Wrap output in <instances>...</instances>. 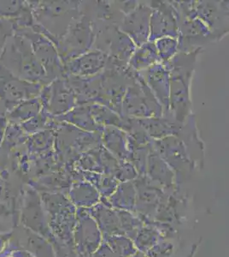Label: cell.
Instances as JSON below:
<instances>
[{
  "label": "cell",
  "instance_id": "obj_19",
  "mask_svg": "<svg viewBox=\"0 0 229 257\" xmlns=\"http://www.w3.org/2000/svg\"><path fill=\"white\" fill-rule=\"evenodd\" d=\"M88 106H89V111L93 120L99 125L103 127L112 126L126 132V130L128 128L127 117H121L120 115L105 105H99L97 103L88 104Z\"/></svg>",
  "mask_w": 229,
  "mask_h": 257
},
{
  "label": "cell",
  "instance_id": "obj_2",
  "mask_svg": "<svg viewBox=\"0 0 229 257\" xmlns=\"http://www.w3.org/2000/svg\"><path fill=\"white\" fill-rule=\"evenodd\" d=\"M95 25L93 19L81 13L70 24L66 33L57 43L58 55L63 64L89 52L95 42Z\"/></svg>",
  "mask_w": 229,
  "mask_h": 257
},
{
  "label": "cell",
  "instance_id": "obj_26",
  "mask_svg": "<svg viewBox=\"0 0 229 257\" xmlns=\"http://www.w3.org/2000/svg\"><path fill=\"white\" fill-rule=\"evenodd\" d=\"M15 247H16V248H17V249H18V255H19V257H34L32 256L31 254H29V253H28V252L25 251V250H24V249H22V248H18V247H17V246H15Z\"/></svg>",
  "mask_w": 229,
  "mask_h": 257
},
{
  "label": "cell",
  "instance_id": "obj_12",
  "mask_svg": "<svg viewBox=\"0 0 229 257\" xmlns=\"http://www.w3.org/2000/svg\"><path fill=\"white\" fill-rule=\"evenodd\" d=\"M20 222L22 226L41 236L47 233V223L41 200L35 190H29L24 194L21 207Z\"/></svg>",
  "mask_w": 229,
  "mask_h": 257
},
{
  "label": "cell",
  "instance_id": "obj_24",
  "mask_svg": "<svg viewBox=\"0 0 229 257\" xmlns=\"http://www.w3.org/2000/svg\"><path fill=\"white\" fill-rule=\"evenodd\" d=\"M8 35H9V33H8V31L6 30L5 24H4L2 22H0V50L2 49V47H3L4 45H5L6 37H7Z\"/></svg>",
  "mask_w": 229,
  "mask_h": 257
},
{
  "label": "cell",
  "instance_id": "obj_1",
  "mask_svg": "<svg viewBox=\"0 0 229 257\" xmlns=\"http://www.w3.org/2000/svg\"><path fill=\"white\" fill-rule=\"evenodd\" d=\"M200 49L190 53L179 52L164 64L169 73L170 113L174 114L177 123L184 124L191 113L190 82L194 70L196 59Z\"/></svg>",
  "mask_w": 229,
  "mask_h": 257
},
{
  "label": "cell",
  "instance_id": "obj_14",
  "mask_svg": "<svg viewBox=\"0 0 229 257\" xmlns=\"http://www.w3.org/2000/svg\"><path fill=\"white\" fill-rule=\"evenodd\" d=\"M136 121L151 140H160L170 136L178 137L182 126L175 120L162 117L136 118Z\"/></svg>",
  "mask_w": 229,
  "mask_h": 257
},
{
  "label": "cell",
  "instance_id": "obj_23",
  "mask_svg": "<svg viewBox=\"0 0 229 257\" xmlns=\"http://www.w3.org/2000/svg\"><path fill=\"white\" fill-rule=\"evenodd\" d=\"M12 214V210L10 209L9 205L0 199V218L9 219Z\"/></svg>",
  "mask_w": 229,
  "mask_h": 257
},
{
  "label": "cell",
  "instance_id": "obj_18",
  "mask_svg": "<svg viewBox=\"0 0 229 257\" xmlns=\"http://www.w3.org/2000/svg\"><path fill=\"white\" fill-rule=\"evenodd\" d=\"M157 63H161V59L155 42L148 41L142 46L136 47L128 61V66L137 72H141Z\"/></svg>",
  "mask_w": 229,
  "mask_h": 257
},
{
  "label": "cell",
  "instance_id": "obj_17",
  "mask_svg": "<svg viewBox=\"0 0 229 257\" xmlns=\"http://www.w3.org/2000/svg\"><path fill=\"white\" fill-rule=\"evenodd\" d=\"M101 142L110 154L119 159L128 158V138L124 131L112 126L104 127Z\"/></svg>",
  "mask_w": 229,
  "mask_h": 257
},
{
  "label": "cell",
  "instance_id": "obj_22",
  "mask_svg": "<svg viewBox=\"0 0 229 257\" xmlns=\"http://www.w3.org/2000/svg\"><path fill=\"white\" fill-rule=\"evenodd\" d=\"M12 237V231L0 235V254L3 253L6 248H8Z\"/></svg>",
  "mask_w": 229,
  "mask_h": 257
},
{
  "label": "cell",
  "instance_id": "obj_25",
  "mask_svg": "<svg viewBox=\"0 0 229 257\" xmlns=\"http://www.w3.org/2000/svg\"><path fill=\"white\" fill-rule=\"evenodd\" d=\"M6 219H8L0 218V235H1V234L7 233V232H11V231H13L12 228L11 227V225L6 221Z\"/></svg>",
  "mask_w": 229,
  "mask_h": 257
},
{
  "label": "cell",
  "instance_id": "obj_3",
  "mask_svg": "<svg viewBox=\"0 0 229 257\" xmlns=\"http://www.w3.org/2000/svg\"><path fill=\"white\" fill-rule=\"evenodd\" d=\"M122 117L150 118L163 116V109L139 72L125 93Z\"/></svg>",
  "mask_w": 229,
  "mask_h": 257
},
{
  "label": "cell",
  "instance_id": "obj_13",
  "mask_svg": "<svg viewBox=\"0 0 229 257\" xmlns=\"http://www.w3.org/2000/svg\"><path fill=\"white\" fill-rule=\"evenodd\" d=\"M139 73L142 76L143 79L145 80V83L148 85L154 96L157 98L160 105H162L163 114L165 112L170 113L169 73L164 64L157 63Z\"/></svg>",
  "mask_w": 229,
  "mask_h": 257
},
{
  "label": "cell",
  "instance_id": "obj_20",
  "mask_svg": "<svg viewBox=\"0 0 229 257\" xmlns=\"http://www.w3.org/2000/svg\"><path fill=\"white\" fill-rule=\"evenodd\" d=\"M154 42L161 62L162 63L169 61L179 53L178 39L173 37H162Z\"/></svg>",
  "mask_w": 229,
  "mask_h": 257
},
{
  "label": "cell",
  "instance_id": "obj_6",
  "mask_svg": "<svg viewBox=\"0 0 229 257\" xmlns=\"http://www.w3.org/2000/svg\"><path fill=\"white\" fill-rule=\"evenodd\" d=\"M216 39L219 38L202 21L180 16L178 35L179 52H193L197 50L194 47L200 49L202 45L208 44Z\"/></svg>",
  "mask_w": 229,
  "mask_h": 257
},
{
  "label": "cell",
  "instance_id": "obj_9",
  "mask_svg": "<svg viewBox=\"0 0 229 257\" xmlns=\"http://www.w3.org/2000/svg\"><path fill=\"white\" fill-rule=\"evenodd\" d=\"M151 8L149 5L139 3L135 9L122 18L120 30L128 35L136 47L149 41Z\"/></svg>",
  "mask_w": 229,
  "mask_h": 257
},
{
  "label": "cell",
  "instance_id": "obj_7",
  "mask_svg": "<svg viewBox=\"0 0 229 257\" xmlns=\"http://www.w3.org/2000/svg\"><path fill=\"white\" fill-rule=\"evenodd\" d=\"M42 105L50 114L61 116L76 107V94L67 78H58L42 90Z\"/></svg>",
  "mask_w": 229,
  "mask_h": 257
},
{
  "label": "cell",
  "instance_id": "obj_10",
  "mask_svg": "<svg viewBox=\"0 0 229 257\" xmlns=\"http://www.w3.org/2000/svg\"><path fill=\"white\" fill-rule=\"evenodd\" d=\"M109 56L99 50L89 52L64 64V77L68 76L89 77L101 73L107 64Z\"/></svg>",
  "mask_w": 229,
  "mask_h": 257
},
{
  "label": "cell",
  "instance_id": "obj_15",
  "mask_svg": "<svg viewBox=\"0 0 229 257\" xmlns=\"http://www.w3.org/2000/svg\"><path fill=\"white\" fill-rule=\"evenodd\" d=\"M18 243L15 246L24 249L34 257H54L51 246L43 236L21 226Z\"/></svg>",
  "mask_w": 229,
  "mask_h": 257
},
{
  "label": "cell",
  "instance_id": "obj_8",
  "mask_svg": "<svg viewBox=\"0 0 229 257\" xmlns=\"http://www.w3.org/2000/svg\"><path fill=\"white\" fill-rule=\"evenodd\" d=\"M29 36L33 51L46 71L48 79L64 78V64L52 41L39 33L30 34Z\"/></svg>",
  "mask_w": 229,
  "mask_h": 257
},
{
  "label": "cell",
  "instance_id": "obj_16",
  "mask_svg": "<svg viewBox=\"0 0 229 257\" xmlns=\"http://www.w3.org/2000/svg\"><path fill=\"white\" fill-rule=\"evenodd\" d=\"M56 119L67 122L71 125L84 132L102 133L104 130L103 126L99 125L93 120L89 111L88 104L76 105V107L68 111L67 113L56 117Z\"/></svg>",
  "mask_w": 229,
  "mask_h": 257
},
{
  "label": "cell",
  "instance_id": "obj_11",
  "mask_svg": "<svg viewBox=\"0 0 229 257\" xmlns=\"http://www.w3.org/2000/svg\"><path fill=\"white\" fill-rule=\"evenodd\" d=\"M2 71L0 69V95L6 101L16 102L18 100L31 99L41 92V85L38 83L26 82L25 80H20L12 76L9 73V70H6L2 66Z\"/></svg>",
  "mask_w": 229,
  "mask_h": 257
},
{
  "label": "cell",
  "instance_id": "obj_21",
  "mask_svg": "<svg viewBox=\"0 0 229 257\" xmlns=\"http://www.w3.org/2000/svg\"><path fill=\"white\" fill-rule=\"evenodd\" d=\"M41 104L38 99H28L19 105L18 109H15L12 112V116L15 118L27 120L35 117L40 112Z\"/></svg>",
  "mask_w": 229,
  "mask_h": 257
},
{
  "label": "cell",
  "instance_id": "obj_4",
  "mask_svg": "<svg viewBox=\"0 0 229 257\" xmlns=\"http://www.w3.org/2000/svg\"><path fill=\"white\" fill-rule=\"evenodd\" d=\"M213 1H190L173 4L180 16L195 18L220 39L228 32V5Z\"/></svg>",
  "mask_w": 229,
  "mask_h": 257
},
{
  "label": "cell",
  "instance_id": "obj_5",
  "mask_svg": "<svg viewBox=\"0 0 229 257\" xmlns=\"http://www.w3.org/2000/svg\"><path fill=\"white\" fill-rule=\"evenodd\" d=\"M151 8L149 41H156L162 37L178 39L180 15L170 2L153 1Z\"/></svg>",
  "mask_w": 229,
  "mask_h": 257
}]
</instances>
